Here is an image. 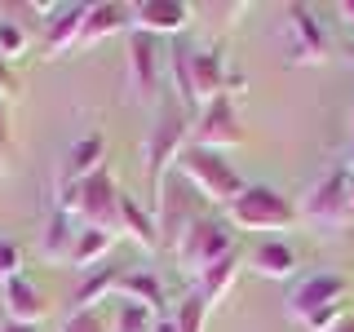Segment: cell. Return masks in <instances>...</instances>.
Masks as SVG:
<instances>
[{
	"label": "cell",
	"instance_id": "cell-20",
	"mask_svg": "<svg viewBox=\"0 0 354 332\" xmlns=\"http://www.w3.org/2000/svg\"><path fill=\"white\" fill-rule=\"evenodd\" d=\"M111 243H115L111 230L80 226V235H75V243H71V266H75V270H93V266L111 252Z\"/></svg>",
	"mask_w": 354,
	"mask_h": 332
},
{
	"label": "cell",
	"instance_id": "cell-24",
	"mask_svg": "<svg viewBox=\"0 0 354 332\" xmlns=\"http://www.w3.org/2000/svg\"><path fill=\"white\" fill-rule=\"evenodd\" d=\"M151 324H155V315L147 306L111 297V332H151Z\"/></svg>",
	"mask_w": 354,
	"mask_h": 332
},
{
	"label": "cell",
	"instance_id": "cell-12",
	"mask_svg": "<svg viewBox=\"0 0 354 332\" xmlns=\"http://www.w3.org/2000/svg\"><path fill=\"white\" fill-rule=\"evenodd\" d=\"M129 80L138 98H155L160 89V44L147 31H129Z\"/></svg>",
	"mask_w": 354,
	"mask_h": 332
},
{
	"label": "cell",
	"instance_id": "cell-28",
	"mask_svg": "<svg viewBox=\"0 0 354 332\" xmlns=\"http://www.w3.org/2000/svg\"><path fill=\"white\" fill-rule=\"evenodd\" d=\"M341 319H346V302H332V306L319 310V315H310V319H306V328H310V332H332V328L341 324Z\"/></svg>",
	"mask_w": 354,
	"mask_h": 332
},
{
	"label": "cell",
	"instance_id": "cell-33",
	"mask_svg": "<svg viewBox=\"0 0 354 332\" xmlns=\"http://www.w3.org/2000/svg\"><path fill=\"white\" fill-rule=\"evenodd\" d=\"M332 332H354V315H346V319H341V324L332 328Z\"/></svg>",
	"mask_w": 354,
	"mask_h": 332
},
{
	"label": "cell",
	"instance_id": "cell-35",
	"mask_svg": "<svg viewBox=\"0 0 354 332\" xmlns=\"http://www.w3.org/2000/svg\"><path fill=\"white\" fill-rule=\"evenodd\" d=\"M350 213H354V177H350Z\"/></svg>",
	"mask_w": 354,
	"mask_h": 332
},
{
	"label": "cell",
	"instance_id": "cell-26",
	"mask_svg": "<svg viewBox=\"0 0 354 332\" xmlns=\"http://www.w3.org/2000/svg\"><path fill=\"white\" fill-rule=\"evenodd\" d=\"M204 315H208V302L191 288V293H186V302L177 306L173 324H177V332H204Z\"/></svg>",
	"mask_w": 354,
	"mask_h": 332
},
{
	"label": "cell",
	"instance_id": "cell-17",
	"mask_svg": "<svg viewBox=\"0 0 354 332\" xmlns=\"http://www.w3.org/2000/svg\"><path fill=\"white\" fill-rule=\"evenodd\" d=\"M252 270L266 275V279H292V275H297V252H292V243H283V239H261L257 248H252Z\"/></svg>",
	"mask_w": 354,
	"mask_h": 332
},
{
	"label": "cell",
	"instance_id": "cell-13",
	"mask_svg": "<svg viewBox=\"0 0 354 332\" xmlns=\"http://www.w3.org/2000/svg\"><path fill=\"white\" fill-rule=\"evenodd\" d=\"M84 14L88 5H49V18H44V49L58 58L66 49H80V31H84Z\"/></svg>",
	"mask_w": 354,
	"mask_h": 332
},
{
	"label": "cell",
	"instance_id": "cell-23",
	"mask_svg": "<svg viewBox=\"0 0 354 332\" xmlns=\"http://www.w3.org/2000/svg\"><path fill=\"white\" fill-rule=\"evenodd\" d=\"M27 44H31V31L14 18V9L0 5V62L9 66L14 58H22V53H27Z\"/></svg>",
	"mask_w": 354,
	"mask_h": 332
},
{
	"label": "cell",
	"instance_id": "cell-3",
	"mask_svg": "<svg viewBox=\"0 0 354 332\" xmlns=\"http://www.w3.org/2000/svg\"><path fill=\"white\" fill-rule=\"evenodd\" d=\"M177 173H182L208 204H230L235 195H243V177L235 173V164L221 151H204V147H191V142H186V151L177 155Z\"/></svg>",
	"mask_w": 354,
	"mask_h": 332
},
{
	"label": "cell",
	"instance_id": "cell-36",
	"mask_svg": "<svg viewBox=\"0 0 354 332\" xmlns=\"http://www.w3.org/2000/svg\"><path fill=\"white\" fill-rule=\"evenodd\" d=\"M350 62H354V44H350Z\"/></svg>",
	"mask_w": 354,
	"mask_h": 332
},
{
	"label": "cell",
	"instance_id": "cell-27",
	"mask_svg": "<svg viewBox=\"0 0 354 332\" xmlns=\"http://www.w3.org/2000/svg\"><path fill=\"white\" fill-rule=\"evenodd\" d=\"M111 288H115V270H102V275H93V279L75 293V302H80V310L84 306H97V297H106V302H111Z\"/></svg>",
	"mask_w": 354,
	"mask_h": 332
},
{
	"label": "cell",
	"instance_id": "cell-7",
	"mask_svg": "<svg viewBox=\"0 0 354 332\" xmlns=\"http://www.w3.org/2000/svg\"><path fill=\"white\" fill-rule=\"evenodd\" d=\"M301 217L315 221L319 230H341L346 226V221L354 217L350 213V173L332 169V173L319 177V182L306 191V199H301Z\"/></svg>",
	"mask_w": 354,
	"mask_h": 332
},
{
	"label": "cell",
	"instance_id": "cell-32",
	"mask_svg": "<svg viewBox=\"0 0 354 332\" xmlns=\"http://www.w3.org/2000/svg\"><path fill=\"white\" fill-rule=\"evenodd\" d=\"M0 332H40V328H31V324H9V319H5V328H0Z\"/></svg>",
	"mask_w": 354,
	"mask_h": 332
},
{
	"label": "cell",
	"instance_id": "cell-19",
	"mask_svg": "<svg viewBox=\"0 0 354 332\" xmlns=\"http://www.w3.org/2000/svg\"><path fill=\"white\" fill-rule=\"evenodd\" d=\"M102 151H106L102 133H88V138H80L71 151H66V160H62V177H66V182H80V177L97 173V169H102Z\"/></svg>",
	"mask_w": 354,
	"mask_h": 332
},
{
	"label": "cell",
	"instance_id": "cell-30",
	"mask_svg": "<svg viewBox=\"0 0 354 332\" xmlns=\"http://www.w3.org/2000/svg\"><path fill=\"white\" fill-rule=\"evenodd\" d=\"M337 14H341V18H346L350 27H354V0H341V5H337Z\"/></svg>",
	"mask_w": 354,
	"mask_h": 332
},
{
	"label": "cell",
	"instance_id": "cell-21",
	"mask_svg": "<svg viewBox=\"0 0 354 332\" xmlns=\"http://www.w3.org/2000/svg\"><path fill=\"white\" fill-rule=\"evenodd\" d=\"M120 230H129L142 248H160V230H155V217H147V208L138 199L120 195Z\"/></svg>",
	"mask_w": 354,
	"mask_h": 332
},
{
	"label": "cell",
	"instance_id": "cell-1",
	"mask_svg": "<svg viewBox=\"0 0 354 332\" xmlns=\"http://www.w3.org/2000/svg\"><path fill=\"white\" fill-rule=\"evenodd\" d=\"M53 208L71 213L80 226H97V230H111V235L120 230V186L106 173V164L97 173L80 177V182H66L58 173V204Z\"/></svg>",
	"mask_w": 354,
	"mask_h": 332
},
{
	"label": "cell",
	"instance_id": "cell-34",
	"mask_svg": "<svg viewBox=\"0 0 354 332\" xmlns=\"http://www.w3.org/2000/svg\"><path fill=\"white\" fill-rule=\"evenodd\" d=\"M0 142H5V98H0Z\"/></svg>",
	"mask_w": 354,
	"mask_h": 332
},
{
	"label": "cell",
	"instance_id": "cell-4",
	"mask_svg": "<svg viewBox=\"0 0 354 332\" xmlns=\"http://www.w3.org/2000/svg\"><path fill=\"white\" fill-rule=\"evenodd\" d=\"M191 133H186V116L177 111V102H164L160 107V120L151 124V142H147V195H151V208L160 199L164 182H169V169L177 164V155L186 151Z\"/></svg>",
	"mask_w": 354,
	"mask_h": 332
},
{
	"label": "cell",
	"instance_id": "cell-11",
	"mask_svg": "<svg viewBox=\"0 0 354 332\" xmlns=\"http://www.w3.org/2000/svg\"><path fill=\"white\" fill-rule=\"evenodd\" d=\"M129 9H133V31H147V36H173L195 14V5H186V0H138Z\"/></svg>",
	"mask_w": 354,
	"mask_h": 332
},
{
	"label": "cell",
	"instance_id": "cell-10",
	"mask_svg": "<svg viewBox=\"0 0 354 332\" xmlns=\"http://www.w3.org/2000/svg\"><path fill=\"white\" fill-rule=\"evenodd\" d=\"M332 302H346V279L332 270H319V275H306V279L292 284V293H288V315L297 319V324H306L310 315H319L324 306Z\"/></svg>",
	"mask_w": 354,
	"mask_h": 332
},
{
	"label": "cell",
	"instance_id": "cell-2",
	"mask_svg": "<svg viewBox=\"0 0 354 332\" xmlns=\"http://www.w3.org/2000/svg\"><path fill=\"white\" fill-rule=\"evenodd\" d=\"M169 66H173V84H177V102L182 107H208L226 93V66H221L217 49H186V44H173Z\"/></svg>",
	"mask_w": 354,
	"mask_h": 332
},
{
	"label": "cell",
	"instance_id": "cell-15",
	"mask_svg": "<svg viewBox=\"0 0 354 332\" xmlns=\"http://www.w3.org/2000/svg\"><path fill=\"white\" fill-rule=\"evenodd\" d=\"M111 297L147 306L155 319H160V310H164V284L155 279L151 270H120V275H115V288H111Z\"/></svg>",
	"mask_w": 354,
	"mask_h": 332
},
{
	"label": "cell",
	"instance_id": "cell-14",
	"mask_svg": "<svg viewBox=\"0 0 354 332\" xmlns=\"http://www.w3.org/2000/svg\"><path fill=\"white\" fill-rule=\"evenodd\" d=\"M120 31H133V9L129 5H88L84 14V31H80V49H88V44L106 40V36H120Z\"/></svg>",
	"mask_w": 354,
	"mask_h": 332
},
{
	"label": "cell",
	"instance_id": "cell-22",
	"mask_svg": "<svg viewBox=\"0 0 354 332\" xmlns=\"http://www.w3.org/2000/svg\"><path fill=\"white\" fill-rule=\"evenodd\" d=\"M235 275H239V257L230 252V257H221L217 266H208V270L199 275V279H195V293L204 297L208 306H213V302H221V297L230 293V284H235Z\"/></svg>",
	"mask_w": 354,
	"mask_h": 332
},
{
	"label": "cell",
	"instance_id": "cell-25",
	"mask_svg": "<svg viewBox=\"0 0 354 332\" xmlns=\"http://www.w3.org/2000/svg\"><path fill=\"white\" fill-rule=\"evenodd\" d=\"M58 332H111V302L106 306H75V315L62 319Z\"/></svg>",
	"mask_w": 354,
	"mask_h": 332
},
{
	"label": "cell",
	"instance_id": "cell-6",
	"mask_svg": "<svg viewBox=\"0 0 354 332\" xmlns=\"http://www.w3.org/2000/svg\"><path fill=\"white\" fill-rule=\"evenodd\" d=\"M230 221H235L239 230H283L292 226V204L274 191V186H243V195H235L226 204Z\"/></svg>",
	"mask_w": 354,
	"mask_h": 332
},
{
	"label": "cell",
	"instance_id": "cell-37",
	"mask_svg": "<svg viewBox=\"0 0 354 332\" xmlns=\"http://www.w3.org/2000/svg\"><path fill=\"white\" fill-rule=\"evenodd\" d=\"M350 138H354V129H350Z\"/></svg>",
	"mask_w": 354,
	"mask_h": 332
},
{
	"label": "cell",
	"instance_id": "cell-5",
	"mask_svg": "<svg viewBox=\"0 0 354 332\" xmlns=\"http://www.w3.org/2000/svg\"><path fill=\"white\" fill-rule=\"evenodd\" d=\"M235 252V235H230L221 221H208V217H195L191 226H186V235L177 239V266H182V275H199L208 270V266H217L221 257H230Z\"/></svg>",
	"mask_w": 354,
	"mask_h": 332
},
{
	"label": "cell",
	"instance_id": "cell-29",
	"mask_svg": "<svg viewBox=\"0 0 354 332\" xmlns=\"http://www.w3.org/2000/svg\"><path fill=\"white\" fill-rule=\"evenodd\" d=\"M14 275H22V248L18 243H0V284H9Z\"/></svg>",
	"mask_w": 354,
	"mask_h": 332
},
{
	"label": "cell",
	"instance_id": "cell-31",
	"mask_svg": "<svg viewBox=\"0 0 354 332\" xmlns=\"http://www.w3.org/2000/svg\"><path fill=\"white\" fill-rule=\"evenodd\" d=\"M151 332H177V324H173V319H155Z\"/></svg>",
	"mask_w": 354,
	"mask_h": 332
},
{
	"label": "cell",
	"instance_id": "cell-8",
	"mask_svg": "<svg viewBox=\"0 0 354 332\" xmlns=\"http://www.w3.org/2000/svg\"><path fill=\"white\" fill-rule=\"evenodd\" d=\"M243 142V129L235 120V107H230V98L221 93L217 102H208L199 111V120L191 124V147H204V151H221L226 155L230 147H239Z\"/></svg>",
	"mask_w": 354,
	"mask_h": 332
},
{
	"label": "cell",
	"instance_id": "cell-9",
	"mask_svg": "<svg viewBox=\"0 0 354 332\" xmlns=\"http://www.w3.org/2000/svg\"><path fill=\"white\" fill-rule=\"evenodd\" d=\"M283 36H288V58L292 62H324L328 58V31L319 27L315 9L306 5H288L283 9Z\"/></svg>",
	"mask_w": 354,
	"mask_h": 332
},
{
	"label": "cell",
	"instance_id": "cell-16",
	"mask_svg": "<svg viewBox=\"0 0 354 332\" xmlns=\"http://www.w3.org/2000/svg\"><path fill=\"white\" fill-rule=\"evenodd\" d=\"M5 319L9 324H31V328L44 319V297L36 293V284L27 275H14L5 284Z\"/></svg>",
	"mask_w": 354,
	"mask_h": 332
},
{
	"label": "cell",
	"instance_id": "cell-18",
	"mask_svg": "<svg viewBox=\"0 0 354 332\" xmlns=\"http://www.w3.org/2000/svg\"><path fill=\"white\" fill-rule=\"evenodd\" d=\"M75 235H80V221H75L71 213H62V208H53L49 230H44V239H40L44 261H71V243H75Z\"/></svg>",
	"mask_w": 354,
	"mask_h": 332
}]
</instances>
